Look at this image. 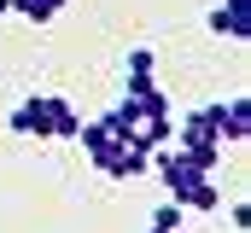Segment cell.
<instances>
[{
	"label": "cell",
	"instance_id": "cell-1",
	"mask_svg": "<svg viewBox=\"0 0 251 233\" xmlns=\"http://www.w3.org/2000/svg\"><path fill=\"white\" fill-rule=\"evenodd\" d=\"M152 169H158V181H164V192L181 204V210H193V216H210V210H222V186L210 181V175L193 163L181 146H158L152 152Z\"/></svg>",
	"mask_w": 251,
	"mask_h": 233
},
{
	"label": "cell",
	"instance_id": "cell-2",
	"mask_svg": "<svg viewBox=\"0 0 251 233\" xmlns=\"http://www.w3.org/2000/svg\"><path fill=\"white\" fill-rule=\"evenodd\" d=\"M76 140H82V152L94 158V169H105L111 181H134V175L152 169V152H140L134 140H123L105 116H94V122H82L76 128Z\"/></svg>",
	"mask_w": 251,
	"mask_h": 233
},
{
	"label": "cell",
	"instance_id": "cell-3",
	"mask_svg": "<svg viewBox=\"0 0 251 233\" xmlns=\"http://www.w3.org/2000/svg\"><path fill=\"white\" fill-rule=\"evenodd\" d=\"M6 128H12V134H24V140H76L82 116H76V105L59 99V93H29V99L12 111Z\"/></svg>",
	"mask_w": 251,
	"mask_h": 233
},
{
	"label": "cell",
	"instance_id": "cell-4",
	"mask_svg": "<svg viewBox=\"0 0 251 233\" xmlns=\"http://www.w3.org/2000/svg\"><path fill=\"white\" fill-rule=\"evenodd\" d=\"M210 35H222V41H246V35H251V6H228V0H222V6L210 12Z\"/></svg>",
	"mask_w": 251,
	"mask_h": 233
},
{
	"label": "cell",
	"instance_id": "cell-5",
	"mask_svg": "<svg viewBox=\"0 0 251 233\" xmlns=\"http://www.w3.org/2000/svg\"><path fill=\"white\" fill-rule=\"evenodd\" d=\"M246 134H251V99L234 93L222 105V146H246Z\"/></svg>",
	"mask_w": 251,
	"mask_h": 233
},
{
	"label": "cell",
	"instance_id": "cell-6",
	"mask_svg": "<svg viewBox=\"0 0 251 233\" xmlns=\"http://www.w3.org/2000/svg\"><path fill=\"white\" fill-rule=\"evenodd\" d=\"M152 64H158L152 47H134L128 53V88H152Z\"/></svg>",
	"mask_w": 251,
	"mask_h": 233
},
{
	"label": "cell",
	"instance_id": "cell-7",
	"mask_svg": "<svg viewBox=\"0 0 251 233\" xmlns=\"http://www.w3.org/2000/svg\"><path fill=\"white\" fill-rule=\"evenodd\" d=\"M181 216H187V210H181V204L170 198V204H158V210H152V222H146V233H181Z\"/></svg>",
	"mask_w": 251,
	"mask_h": 233
},
{
	"label": "cell",
	"instance_id": "cell-8",
	"mask_svg": "<svg viewBox=\"0 0 251 233\" xmlns=\"http://www.w3.org/2000/svg\"><path fill=\"white\" fill-rule=\"evenodd\" d=\"M6 12H12V0H0V18H6Z\"/></svg>",
	"mask_w": 251,
	"mask_h": 233
},
{
	"label": "cell",
	"instance_id": "cell-9",
	"mask_svg": "<svg viewBox=\"0 0 251 233\" xmlns=\"http://www.w3.org/2000/svg\"><path fill=\"white\" fill-rule=\"evenodd\" d=\"M228 6H251V0H228Z\"/></svg>",
	"mask_w": 251,
	"mask_h": 233
}]
</instances>
